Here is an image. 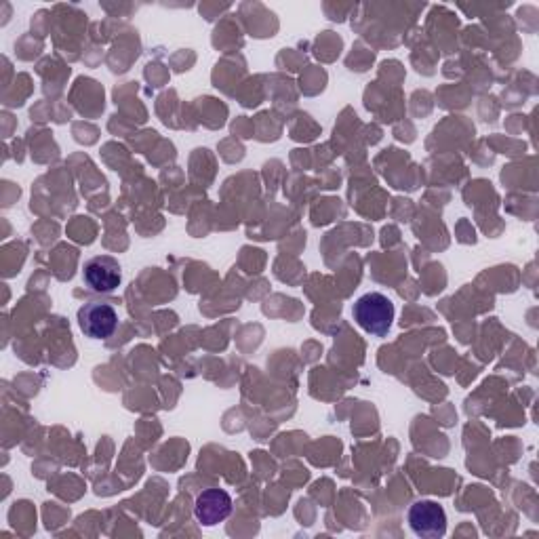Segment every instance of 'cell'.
I'll return each mask as SVG.
<instances>
[{
  "label": "cell",
  "instance_id": "cell-1",
  "mask_svg": "<svg viewBox=\"0 0 539 539\" xmlns=\"http://www.w3.org/2000/svg\"><path fill=\"white\" fill-rule=\"evenodd\" d=\"M354 321L358 327L375 337H384L394 323V304L384 293H365L356 299L352 308Z\"/></svg>",
  "mask_w": 539,
  "mask_h": 539
},
{
  "label": "cell",
  "instance_id": "cell-4",
  "mask_svg": "<svg viewBox=\"0 0 539 539\" xmlns=\"http://www.w3.org/2000/svg\"><path fill=\"white\" fill-rule=\"evenodd\" d=\"M83 281L95 293H110L123 281L121 264L110 255L91 257L83 268Z\"/></svg>",
  "mask_w": 539,
  "mask_h": 539
},
{
  "label": "cell",
  "instance_id": "cell-2",
  "mask_svg": "<svg viewBox=\"0 0 539 539\" xmlns=\"http://www.w3.org/2000/svg\"><path fill=\"white\" fill-rule=\"evenodd\" d=\"M409 527L415 535L438 539L447 533V514L445 508L430 499H422L409 508L407 512Z\"/></svg>",
  "mask_w": 539,
  "mask_h": 539
},
{
  "label": "cell",
  "instance_id": "cell-3",
  "mask_svg": "<svg viewBox=\"0 0 539 539\" xmlns=\"http://www.w3.org/2000/svg\"><path fill=\"white\" fill-rule=\"evenodd\" d=\"M78 327L91 339H108L118 327V312L106 302H89L78 310Z\"/></svg>",
  "mask_w": 539,
  "mask_h": 539
},
{
  "label": "cell",
  "instance_id": "cell-5",
  "mask_svg": "<svg viewBox=\"0 0 539 539\" xmlns=\"http://www.w3.org/2000/svg\"><path fill=\"white\" fill-rule=\"evenodd\" d=\"M232 514V497L224 489H207L196 497L194 516L205 527H215L224 523Z\"/></svg>",
  "mask_w": 539,
  "mask_h": 539
}]
</instances>
